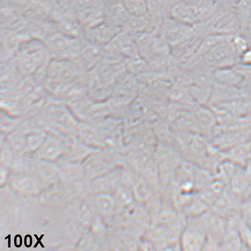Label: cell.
<instances>
[{
  "mask_svg": "<svg viewBox=\"0 0 251 251\" xmlns=\"http://www.w3.org/2000/svg\"><path fill=\"white\" fill-rule=\"evenodd\" d=\"M237 231L247 250H251V226L242 218L239 222Z\"/></svg>",
  "mask_w": 251,
  "mask_h": 251,
  "instance_id": "13",
  "label": "cell"
},
{
  "mask_svg": "<svg viewBox=\"0 0 251 251\" xmlns=\"http://www.w3.org/2000/svg\"><path fill=\"white\" fill-rule=\"evenodd\" d=\"M239 7L244 13H251V0H241Z\"/></svg>",
  "mask_w": 251,
  "mask_h": 251,
  "instance_id": "16",
  "label": "cell"
},
{
  "mask_svg": "<svg viewBox=\"0 0 251 251\" xmlns=\"http://www.w3.org/2000/svg\"><path fill=\"white\" fill-rule=\"evenodd\" d=\"M34 236H35L36 238L37 239V242H36V244H35V245H34V247L36 248L37 246H38L39 244H40V245H41V247L42 248H45V247L44 246V245H43L42 244V242H41L42 239L43 238V236H44V235H42L40 238H39L37 235H34Z\"/></svg>",
  "mask_w": 251,
  "mask_h": 251,
  "instance_id": "21",
  "label": "cell"
},
{
  "mask_svg": "<svg viewBox=\"0 0 251 251\" xmlns=\"http://www.w3.org/2000/svg\"><path fill=\"white\" fill-rule=\"evenodd\" d=\"M241 63L251 65V49H248L247 51L241 56Z\"/></svg>",
  "mask_w": 251,
  "mask_h": 251,
  "instance_id": "17",
  "label": "cell"
},
{
  "mask_svg": "<svg viewBox=\"0 0 251 251\" xmlns=\"http://www.w3.org/2000/svg\"><path fill=\"white\" fill-rule=\"evenodd\" d=\"M240 213L242 219L251 226V200H248L242 203Z\"/></svg>",
  "mask_w": 251,
  "mask_h": 251,
  "instance_id": "15",
  "label": "cell"
},
{
  "mask_svg": "<svg viewBox=\"0 0 251 251\" xmlns=\"http://www.w3.org/2000/svg\"><path fill=\"white\" fill-rule=\"evenodd\" d=\"M23 243L22 237L21 235H17L14 238V245L17 248H20L22 247Z\"/></svg>",
  "mask_w": 251,
  "mask_h": 251,
  "instance_id": "19",
  "label": "cell"
},
{
  "mask_svg": "<svg viewBox=\"0 0 251 251\" xmlns=\"http://www.w3.org/2000/svg\"><path fill=\"white\" fill-rule=\"evenodd\" d=\"M129 14L122 1H113L105 7L104 20L107 24L120 28L128 22Z\"/></svg>",
  "mask_w": 251,
  "mask_h": 251,
  "instance_id": "7",
  "label": "cell"
},
{
  "mask_svg": "<svg viewBox=\"0 0 251 251\" xmlns=\"http://www.w3.org/2000/svg\"><path fill=\"white\" fill-rule=\"evenodd\" d=\"M57 4L54 0H27L30 10L51 19Z\"/></svg>",
  "mask_w": 251,
  "mask_h": 251,
  "instance_id": "8",
  "label": "cell"
},
{
  "mask_svg": "<svg viewBox=\"0 0 251 251\" xmlns=\"http://www.w3.org/2000/svg\"><path fill=\"white\" fill-rule=\"evenodd\" d=\"M228 189L239 200L250 198L251 179L242 166H238L234 175L230 181Z\"/></svg>",
  "mask_w": 251,
  "mask_h": 251,
  "instance_id": "6",
  "label": "cell"
},
{
  "mask_svg": "<svg viewBox=\"0 0 251 251\" xmlns=\"http://www.w3.org/2000/svg\"><path fill=\"white\" fill-rule=\"evenodd\" d=\"M221 248L225 250H247L242 242L237 230L230 229H226L222 239Z\"/></svg>",
  "mask_w": 251,
  "mask_h": 251,
  "instance_id": "9",
  "label": "cell"
},
{
  "mask_svg": "<svg viewBox=\"0 0 251 251\" xmlns=\"http://www.w3.org/2000/svg\"><path fill=\"white\" fill-rule=\"evenodd\" d=\"M75 14L86 30L104 20L105 5L102 0H72Z\"/></svg>",
  "mask_w": 251,
  "mask_h": 251,
  "instance_id": "4",
  "label": "cell"
},
{
  "mask_svg": "<svg viewBox=\"0 0 251 251\" xmlns=\"http://www.w3.org/2000/svg\"><path fill=\"white\" fill-rule=\"evenodd\" d=\"M119 27L110 25L100 24L86 30L83 38L89 42L99 45L108 43L119 34Z\"/></svg>",
  "mask_w": 251,
  "mask_h": 251,
  "instance_id": "5",
  "label": "cell"
},
{
  "mask_svg": "<svg viewBox=\"0 0 251 251\" xmlns=\"http://www.w3.org/2000/svg\"><path fill=\"white\" fill-rule=\"evenodd\" d=\"M207 236V229L201 216L188 218L185 226L181 233L180 241L181 250H203Z\"/></svg>",
  "mask_w": 251,
  "mask_h": 251,
  "instance_id": "3",
  "label": "cell"
},
{
  "mask_svg": "<svg viewBox=\"0 0 251 251\" xmlns=\"http://www.w3.org/2000/svg\"><path fill=\"white\" fill-rule=\"evenodd\" d=\"M33 239L31 236L30 235H25V245L27 248H30L32 245Z\"/></svg>",
  "mask_w": 251,
  "mask_h": 251,
  "instance_id": "18",
  "label": "cell"
},
{
  "mask_svg": "<svg viewBox=\"0 0 251 251\" xmlns=\"http://www.w3.org/2000/svg\"><path fill=\"white\" fill-rule=\"evenodd\" d=\"M56 2L57 4H64L67 3V2H71L72 0H54Z\"/></svg>",
  "mask_w": 251,
  "mask_h": 251,
  "instance_id": "22",
  "label": "cell"
},
{
  "mask_svg": "<svg viewBox=\"0 0 251 251\" xmlns=\"http://www.w3.org/2000/svg\"><path fill=\"white\" fill-rule=\"evenodd\" d=\"M244 169L245 172H246L248 176H249L251 179V157L249 160L248 161L246 165H245V168H244Z\"/></svg>",
  "mask_w": 251,
  "mask_h": 251,
  "instance_id": "20",
  "label": "cell"
},
{
  "mask_svg": "<svg viewBox=\"0 0 251 251\" xmlns=\"http://www.w3.org/2000/svg\"><path fill=\"white\" fill-rule=\"evenodd\" d=\"M51 60L47 46L42 40L31 39L22 43L13 61L20 74H35L48 68Z\"/></svg>",
  "mask_w": 251,
  "mask_h": 251,
  "instance_id": "1",
  "label": "cell"
},
{
  "mask_svg": "<svg viewBox=\"0 0 251 251\" xmlns=\"http://www.w3.org/2000/svg\"><path fill=\"white\" fill-rule=\"evenodd\" d=\"M175 11L178 18L187 22H195L198 17L197 8L189 5H180Z\"/></svg>",
  "mask_w": 251,
  "mask_h": 251,
  "instance_id": "12",
  "label": "cell"
},
{
  "mask_svg": "<svg viewBox=\"0 0 251 251\" xmlns=\"http://www.w3.org/2000/svg\"><path fill=\"white\" fill-rule=\"evenodd\" d=\"M51 59L74 60L79 56L83 39L74 38L56 31L45 42Z\"/></svg>",
  "mask_w": 251,
  "mask_h": 251,
  "instance_id": "2",
  "label": "cell"
},
{
  "mask_svg": "<svg viewBox=\"0 0 251 251\" xmlns=\"http://www.w3.org/2000/svg\"><path fill=\"white\" fill-rule=\"evenodd\" d=\"M238 166L232 160L224 161L218 167L217 179L229 184Z\"/></svg>",
  "mask_w": 251,
  "mask_h": 251,
  "instance_id": "11",
  "label": "cell"
},
{
  "mask_svg": "<svg viewBox=\"0 0 251 251\" xmlns=\"http://www.w3.org/2000/svg\"><path fill=\"white\" fill-rule=\"evenodd\" d=\"M216 76L221 82L227 86H238L243 82L242 77L233 68L222 69L216 73Z\"/></svg>",
  "mask_w": 251,
  "mask_h": 251,
  "instance_id": "10",
  "label": "cell"
},
{
  "mask_svg": "<svg viewBox=\"0 0 251 251\" xmlns=\"http://www.w3.org/2000/svg\"><path fill=\"white\" fill-rule=\"evenodd\" d=\"M232 42L235 52L238 56L241 57L248 49L246 40L241 36L233 37Z\"/></svg>",
  "mask_w": 251,
  "mask_h": 251,
  "instance_id": "14",
  "label": "cell"
},
{
  "mask_svg": "<svg viewBox=\"0 0 251 251\" xmlns=\"http://www.w3.org/2000/svg\"><path fill=\"white\" fill-rule=\"evenodd\" d=\"M10 237H11V235H8V248H10L11 247V239H10Z\"/></svg>",
  "mask_w": 251,
  "mask_h": 251,
  "instance_id": "23",
  "label": "cell"
}]
</instances>
